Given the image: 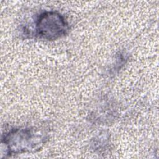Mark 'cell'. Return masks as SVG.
<instances>
[{
    "mask_svg": "<svg viewBox=\"0 0 159 159\" xmlns=\"http://www.w3.org/2000/svg\"><path fill=\"white\" fill-rule=\"evenodd\" d=\"M45 137L35 129H16L6 134L2 143L5 145L7 155H14L33 151L45 143Z\"/></svg>",
    "mask_w": 159,
    "mask_h": 159,
    "instance_id": "obj_1",
    "label": "cell"
},
{
    "mask_svg": "<svg viewBox=\"0 0 159 159\" xmlns=\"http://www.w3.org/2000/svg\"><path fill=\"white\" fill-rule=\"evenodd\" d=\"M68 30V24L65 17L55 11H46L40 14L35 22L37 34L48 40L61 38Z\"/></svg>",
    "mask_w": 159,
    "mask_h": 159,
    "instance_id": "obj_2",
    "label": "cell"
}]
</instances>
